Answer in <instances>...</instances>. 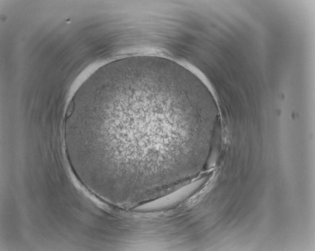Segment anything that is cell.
Wrapping results in <instances>:
<instances>
[{
	"label": "cell",
	"instance_id": "obj_1",
	"mask_svg": "<svg viewBox=\"0 0 315 251\" xmlns=\"http://www.w3.org/2000/svg\"><path fill=\"white\" fill-rule=\"evenodd\" d=\"M217 116L209 89L182 65L156 56L119 59L70 101L69 159L81 180L126 208L193 175Z\"/></svg>",
	"mask_w": 315,
	"mask_h": 251
}]
</instances>
